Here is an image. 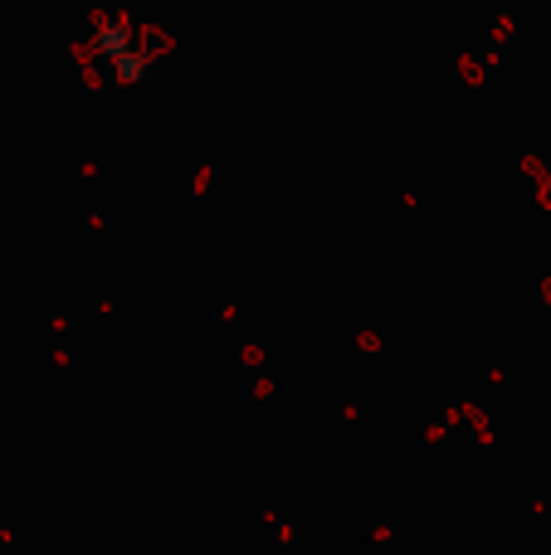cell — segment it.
<instances>
[{
	"mask_svg": "<svg viewBox=\"0 0 551 555\" xmlns=\"http://www.w3.org/2000/svg\"><path fill=\"white\" fill-rule=\"evenodd\" d=\"M98 59L107 64V74L123 83H142L152 68V44L146 35H137L132 25H103L98 29Z\"/></svg>",
	"mask_w": 551,
	"mask_h": 555,
	"instance_id": "cell-1",
	"label": "cell"
}]
</instances>
